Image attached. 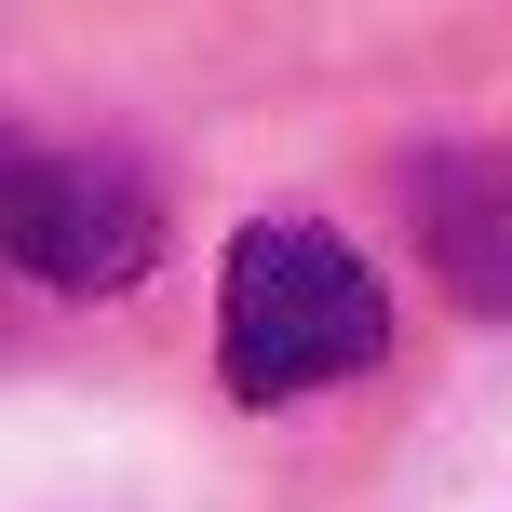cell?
Returning a JSON list of instances; mask_svg holds the SVG:
<instances>
[{
    "mask_svg": "<svg viewBox=\"0 0 512 512\" xmlns=\"http://www.w3.org/2000/svg\"><path fill=\"white\" fill-rule=\"evenodd\" d=\"M391 351V297L337 230L310 216H256L230 243V283H216V378L243 405H297L324 378H364Z\"/></svg>",
    "mask_w": 512,
    "mask_h": 512,
    "instance_id": "6da1fadb",
    "label": "cell"
},
{
    "mask_svg": "<svg viewBox=\"0 0 512 512\" xmlns=\"http://www.w3.org/2000/svg\"><path fill=\"white\" fill-rule=\"evenodd\" d=\"M0 256L54 297H122L162 256V203L122 162H54V149H0Z\"/></svg>",
    "mask_w": 512,
    "mask_h": 512,
    "instance_id": "7a4b0ae2",
    "label": "cell"
},
{
    "mask_svg": "<svg viewBox=\"0 0 512 512\" xmlns=\"http://www.w3.org/2000/svg\"><path fill=\"white\" fill-rule=\"evenodd\" d=\"M418 243H432L459 310L512 324V149H445L418 176Z\"/></svg>",
    "mask_w": 512,
    "mask_h": 512,
    "instance_id": "3957f363",
    "label": "cell"
}]
</instances>
